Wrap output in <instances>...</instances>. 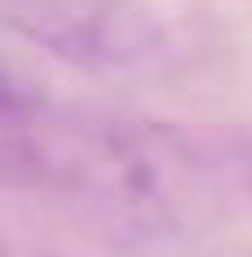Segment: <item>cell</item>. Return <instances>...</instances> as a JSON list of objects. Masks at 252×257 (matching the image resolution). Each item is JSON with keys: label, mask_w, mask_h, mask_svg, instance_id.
<instances>
[{"label": "cell", "mask_w": 252, "mask_h": 257, "mask_svg": "<svg viewBox=\"0 0 252 257\" xmlns=\"http://www.w3.org/2000/svg\"><path fill=\"white\" fill-rule=\"evenodd\" d=\"M72 181L119 238L157 243L205 205L200 153L157 119H100L72 148Z\"/></svg>", "instance_id": "1"}, {"label": "cell", "mask_w": 252, "mask_h": 257, "mask_svg": "<svg viewBox=\"0 0 252 257\" xmlns=\"http://www.w3.org/2000/svg\"><path fill=\"white\" fill-rule=\"evenodd\" d=\"M0 19L81 72L129 67L152 43L133 0H0Z\"/></svg>", "instance_id": "2"}, {"label": "cell", "mask_w": 252, "mask_h": 257, "mask_svg": "<svg viewBox=\"0 0 252 257\" xmlns=\"http://www.w3.org/2000/svg\"><path fill=\"white\" fill-rule=\"evenodd\" d=\"M38 105H43V91L34 86V76L0 48V119H34Z\"/></svg>", "instance_id": "3"}]
</instances>
